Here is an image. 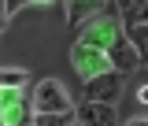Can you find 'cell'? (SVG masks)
I'll use <instances>...</instances> for the list:
<instances>
[{
    "label": "cell",
    "mask_w": 148,
    "mask_h": 126,
    "mask_svg": "<svg viewBox=\"0 0 148 126\" xmlns=\"http://www.w3.org/2000/svg\"><path fill=\"white\" fill-rule=\"evenodd\" d=\"M63 111H74L67 100V89L56 78H45L34 93V115H63Z\"/></svg>",
    "instance_id": "obj_1"
},
{
    "label": "cell",
    "mask_w": 148,
    "mask_h": 126,
    "mask_svg": "<svg viewBox=\"0 0 148 126\" xmlns=\"http://www.w3.org/2000/svg\"><path fill=\"white\" fill-rule=\"evenodd\" d=\"M122 74L119 71H104V74H92V78H85V100H92V104H111L119 93H122Z\"/></svg>",
    "instance_id": "obj_2"
},
{
    "label": "cell",
    "mask_w": 148,
    "mask_h": 126,
    "mask_svg": "<svg viewBox=\"0 0 148 126\" xmlns=\"http://www.w3.org/2000/svg\"><path fill=\"white\" fill-rule=\"evenodd\" d=\"M108 59H111V67L122 74V78H126L130 71H137V63H141V56H137V48H133V41H130V37H115V41H111Z\"/></svg>",
    "instance_id": "obj_3"
},
{
    "label": "cell",
    "mask_w": 148,
    "mask_h": 126,
    "mask_svg": "<svg viewBox=\"0 0 148 126\" xmlns=\"http://www.w3.org/2000/svg\"><path fill=\"white\" fill-rule=\"evenodd\" d=\"M78 123H85V126H119V111H115V104H92V100H85L78 108Z\"/></svg>",
    "instance_id": "obj_4"
},
{
    "label": "cell",
    "mask_w": 148,
    "mask_h": 126,
    "mask_svg": "<svg viewBox=\"0 0 148 126\" xmlns=\"http://www.w3.org/2000/svg\"><path fill=\"white\" fill-rule=\"evenodd\" d=\"M122 19L130 26H148V4H122Z\"/></svg>",
    "instance_id": "obj_5"
},
{
    "label": "cell",
    "mask_w": 148,
    "mask_h": 126,
    "mask_svg": "<svg viewBox=\"0 0 148 126\" xmlns=\"http://www.w3.org/2000/svg\"><path fill=\"white\" fill-rule=\"evenodd\" d=\"M130 41H133V48H137V56L141 59H148V26H130Z\"/></svg>",
    "instance_id": "obj_6"
},
{
    "label": "cell",
    "mask_w": 148,
    "mask_h": 126,
    "mask_svg": "<svg viewBox=\"0 0 148 126\" xmlns=\"http://www.w3.org/2000/svg\"><path fill=\"white\" fill-rule=\"evenodd\" d=\"M78 111H63V115H34V126H71Z\"/></svg>",
    "instance_id": "obj_7"
},
{
    "label": "cell",
    "mask_w": 148,
    "mask_h": 126,
    "mask_svg": "<svg viewBox=\"0 0 148 126\" xmlns=\"http://www.w3.org/2000/svg\"><path fill=\"white\" fill-rule=\"evenodd\" d=\"M104 4H85V0H74V4H67V11H71V22H82V19H89L92 11H100Z\"/></svg>",
    "instance_id": "obj_8"
},
{
    "label": "cell",
    "mask_w": 148,
    "mask_h": 126,
    "mask_svg": "<svg viewBox=\"0 0 148 126\" xmlns=\"http://www.w3.org/2000/svg\"><path fill=\"white\" fill-rule=\"evenodd\" d=\"M22 82H26V71H4L0 74V85H8V89H15Z\"/></svg>",
    "instance_id": "obj_9"
},
{
    "label": "cell",
    "mask_w": 148,
    "mask_h": 126,
    "mask_svg": "<svg viewBox=\"0 0 148 126\" xmlns=\"http://www.w3.org/2000/svg\"><path fill=\"white\" fill-rule=\"evenodd\" d=\"M18 8H22V4H18V0H8V4H4V22H8V19H11V15H15Z\"/></svg>",
    "instance_id": "obj_10"
},
{
    "label": "cell",
    "mask_w": 148,
    "mask_h": 126,
    "mask_svg": "<svg viewBox=\"0 0 148 126\" xmlns=\"http://www.w3.org/2000/svg\"><path fill=\"white\" fill-rule=\"evenodd\" d=\"M137 100H141V104H148V85H141V89H137Z\"/></svg>",
    "instance_id": "obj_11"
},
{
    "label": "cell",
    "mask_w": 148,
    "mask_h": 126,
    "mask_svg": "<svg viewBox=\"0 0 148 126\" xmlns=\"http://www.w3.org/2000/svg\"><path fill=\"white\" fill-rule=\"evenodd\" d=\"M126 126H148V119H133V123H126Z\"/></svg>",
    "instance_id": "obj_12"
}]
</instances>
